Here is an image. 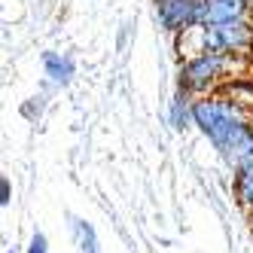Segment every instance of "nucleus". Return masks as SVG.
<instances>
[{
  "label": "nucleus",
  "instance_id": "f257e3e1",
  "mask_svg": "<svg viewBox=\"0 0 253 253\" xmlns=\"http://www.w3.org/2000/svg\"><path fill=\"white\" fill-rule=\"evenodd\" d=\"M192 122L232 171L253 165V119L244 116L229 98H223L220 92L195 98Z\"/></svg>",
  "mask_w": 253,
  "mask_h": 253
},
{
  "label": "nucleus",
  "instance_id": "f03ea898",
  "mask_svg": "<svg viewBox=\"0 0 253 253\" xmlns=\"http://www.w3.org/2000/svg\"><path fill=\"white\" fill-rule=\"evenodd\" d=\"M174 49L180 58H192L202 52L216 55H247L253 49V22H220V25H192L183 34H174Z\"/></svg>",
  "mask_w": 253,
  "mask_h": 253
},
{
  "label": "nucleus",
  "instance_id": "7ed1b4c3",
  "mask_svg": "<svg viewBox=\"0 0 253 253\" xmlns=\"http://www.w3.org/2000/svg\"><path fill=\"white\" fill-rule=\"evenodd\" d=\"M244 55H216V52H202L180 61L177 70V85L189 92L192 98H205V95H216L220 85L232 77H241L244 70Z\"/></svg>",
  "mask_w": 253,
  "mask_h": 253
},
{
  "label": "nucleus",
  "instance_id": "20e7f679",
  "mask_svg": "<svg viewBox=\"0 0 253 253\" xmlns=\"http://www.w3.org/2000/svg\"><path fill=\"white\" fill-rule=\"evenodd\" d=\"M156 19L168 34H183L202 22V0H156Z\"/></svg>",
  "mask_w": 253,
  "mask_h": 253
},
{
  "label": "nucleus",
  "instance_id": "39448f33",
  "mask_svg": "<svg viewBox=\"0 0 253 253\" xmlns=\"http://www.w3.org/2000/svg\"><path fill=\"white\" fill-rule=\"evenodd\" d=\"M250 0H202V22L198 25H220L250 19Z\"/></svg>",
  "mask_w": 253,
  "mask_h": 253
},
{
  "label": "nucleus",
  "instance_id": "423d86ee",
  "mask_svg": "<svg viewBox=\"0 0 253 253\" xmlns=\"http://www.w3.org/2000/svg\"><path fill=\"white\" fill-rule=\"evenodd\" d=\"M220 95L229 98L244 116L253 119V80H247V77H232V80H226L220 85Z\"/></svg>",
  "mask_w": 253,
  "mask_h": 253
},
{
  "label": "nucleus",
  "instance_id": "0eeeda50",
  "mask_svg": "<svg viewBox=\"0 0 253 253\" xmlns=\"http://www.w3.org/2000/svg\"><path fill=\"white\" fill-rule=\"evenodd\" d=\"M192 107H195V98L177 85V92H174V98L168 104V119L174 125V131H186L189 125H195L192 122Z\"/></svg>",
  "mask_w": 253,
  "mask_h": 253
},
{
  "label": "nucleus",
  "instance_id": "6e6552de",
  "mask_svg": "<svg viewBox=\"0 0 253 253\" xmlns=\"http://www.w3.org/2000/svg\"><path fill=\"white\" fill-rule=\"evenodd\" d=\"M74 70H77V64L70 55H61V52H46L43 55V74L55 85H67L74 80Z\"/></svg>",
  "mask_w": 253,
  "mask_h": 253
},
{
  "label": "nucleus",
  "instance_id": "1a4fd4ad",
  "mask_svg": "<svg viewBox=\"0 0 253 253\" xmlns=\"http://www.w3.org/2000/svg\"><path fill=\"white\" fill-rule=\"evenodd\" d=\"M232 195H235V205L253 216V165L238 168L232 174Z\"/></svg>",
  "mask_w": 253,
  "mask_h": 253
},
{
  "label": "nucleus",
  "instance_id": "9d476101",
  "mask_svg": "<svg viewBox=\"0 0 253 253\" xmlns=\"http://www.w3.org/2000/svg\"><path fill=\"white\" fill-rule=\"evenodd\" d=\"M70 229H74V238H77L80 253H101V247H98V235H95V229L88 226L85 220H77V216H74Z\"/></svg>",
  "mask_w": 253,
  "mask_h": 253
},
{
  "label": "nucleus",
  "instance_id": "9b49d317",
  "mask_svg": "<svg viewBox=\"0 0 253 253\" xmlns=\"http://www.w3.org/2000/svg\"><path fill=\"white\" fill-rule=\"evenodd\" d=\"M46 250H49L46 235H43V232H34V235H31V244H28V253H46Z\"/></svg>",
  "mask_w": 253,
  "mask_h": 253
},
{
  "label": "nucleus",
  "instance_id": "f8f14e48",
  "mask_svg": "<svg viewBox=\"0 0 253 253\" xmlns=\"http://www.w3.org/2000/svg\"><path fill=\"white\" fill-rule=\"evenodd\" d=\"M12 202V183H9V177H0V208H9Z\"/></svg>",
  "mask_w": 253,
  "mask_h": 253
},
{
  "label": "nucleus",
  "instance_id": "ddd939ff",
  "mask_svg": "<svg viewBox=\"0 0 253 253\" xmlns=\"http://www.w3.org/2000/svg\"><path fill=\"white\" fill-rule=\"evenodd\" d=\"M3 253H15V250H9V247H6V250H3Z\"/></svg>",
  "mask_w": 253,
  "mask_h": 253
},
{
  "label": "nucleus",
  "instance_id": "4468645a",
  "mask_svg": "<svg viewBox=\"0 0 253 253\" xmlns=\"http://www.w3.org/2000/svg\"><path fill=\"white\" fill-rule=\"evenodd\" d=\"M250 6H253V0H250Z\"/></svg>",
  "mask_w": 253,
  "mask_h": 253
},
{
  "label": "nucleus",
  "instance_id": "2eb2a0df",
  "mask_svg": "<svg viewBox=\"0 0 253 253\" xmlns=\"http://www.w3.org/2000/svg\"><path fill=\"white\" fill-rule=\"evenodd\" d=\"M250 232H253V226H250Z\"/></svg>",
  "mask_w": 253,
  "mask_h": 253
}]
</instances>
